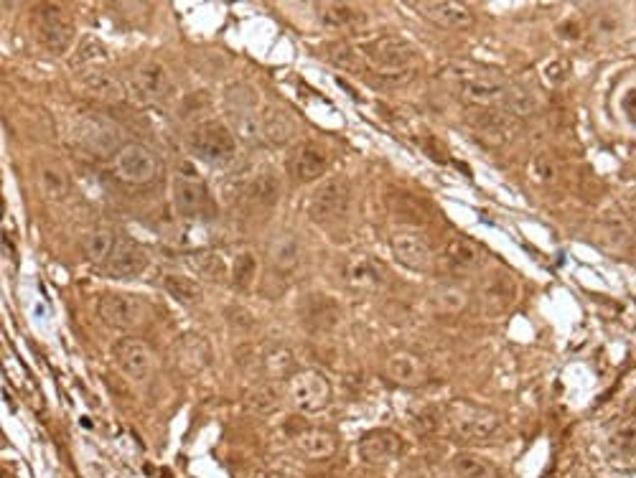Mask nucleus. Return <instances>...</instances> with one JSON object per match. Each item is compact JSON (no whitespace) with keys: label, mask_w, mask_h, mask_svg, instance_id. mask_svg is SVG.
Here are the masks:
<instances>
[{"label":"nucleus","mask_w":636,"mask_h":478,"mask_svg":"<svg viewBox=\"0 0 636 478\" xmlns=\"http://www.w3.org/2000/svg\"><path fill=\"white\" fill-rule=\"evenodd\" d=\"M451 89H456V95L466 102V105L476 107V110H486V107L504 105L512 84L489 67H479V64L456 62L448 64L441 74Z\"/></svg>","instance_id":"obj_1"},{"label":"nucleus","mask_w":636,"mask_h":478,"mask_svg":"<svg viewBox=\"0 0 636 478\" xmlns=\"http://www.w3.org/2000/svg\"><path fill=\"white\" fill-rule=\"evenodd\" d=\"M359 51L364 56V64L372 67L374 74L385 82L405 84L415 77L413 64L418 59V51L402 36H377V39L367 41Z\"/></svg>","instance_id":"obj_2"},{"label":"nucleus","mask_w":636,"mask_h":478,"mask_svg":"<svg viewBox=\"0 0 636 478\" xmlns=\"http://www.w3.org/2000/svg\"><path fill=\"white\" fill-rule=\"evenodd\" d=\"M446 425L464 443H489L502 433V417L484 405L469 400H453L446 407Z\"/></svg>","instance_id":"obj_3"},{"label":"nucleus","mask_w":636,"mask_h":478,"mask_svg":"<svg viewBox=\"0 0 636 478\" xmlns=\"http://www.w3.org/2000/svg\"><path fill=\"white\" fill-rule=\"evenodd\" d=\"M186 145H189L191 156L199 158L201 163H209V166H229L240 153L237 135L217 120L196 125Z\"/></svg>","instance_id":"obj_4"},{"label":"nucleus","mask_w":636,"mask_h":478,"mask_svg":"<svg viewBox=\"0 0 636 478\" xmlns=\"http://www.w3.org/2000/svg\"><path fill=\"white\" fill-rule=\"evenodd\" d=\"M112 176L128 186H146L158 178V158L151 148L140 143H123L120 151L110 158Z\"/></svg>","instance_id":"obj_5"},{"label":"nucleus","mask_w":636,"mask_h":478,"mask_svg":"<svg viewBox=\"0 0 636 478\" xmlns=\"http://www.w3.org/2000/svg\"><path fill=\"white\" fill-rule=\"evenodd\" d=\"M285 395L298 412L313 415L331 402V384L318 369H301V372L291 374Z\"/></svg>","instance_id":"obj_6"},{"label":"nucleus","mask_w":636,"mask_h":478,"mask_svg":"<svg viewBox=\"0 0 636 478\" xmlns=\"http://www.w3.org/2000/svg\"><path fill=\"white\" fill-rule=\"evenodd\" d=\"M349 196H352V189H349V181L344 176L326 178L324 184L318 186L311 194V199H308V219L316 224L336 222V219L344 217L346 206H349Z\"/></svg>","instance_id":"obj_7"},{"label":"nucleus","mask_w":636,"mask_h":478,"mask_svg":"<svg viewBox=\"0 0 636 478\" xmlns=\"http://www.w3.org/2000/svg\"><path fill=\"white\" fill-rule=\"evenodd\" d=\"M97 316L107 326L120 328V331H133V328H138L140 323L146 321L148 311L146 303L140 301L138 295L123 293V290H107L97 301Z\"/></svg>","instance_id":"obj_8"},{"label":"nucleus","mask_w":636,"mask_h":478,"mask_svg":"<svg viewBox=\"0 0 636 478\" xmlns=\"http://www.w3.org/2000/svg\"><path fill=\"white\" fill-rule=\"evenodd\" d=\"M209 204V191L204 178L191 163H181L173 176V206L181 217H199Z\"/></svg>","instance_id":"obj_9"},{"label":"nucleus","mask_w":636,"mask_h":478,"mask_svg":"<svg viewBox=\"0 0 636 478\" xmlns=\"http://www.w3.org/2000/svg\"><path fill=\"white\" fill-rule=\"evenodd\" d=\"M36 34H39L41 44L51 54H64L74 39L72 16L64 11V6H56V3L39 6V11H36Z\"/></svg>","instance_id":"obj_10"},{"label":"nucleus","mask_w":636,"mask_h":478,"mask_svg":"<svg viewBox=\"0 0 636 478\" xmlns=\"http://www.w3.org/2000/svg\"><path fill=\"white\" fill-rule=\"evenodd\" d=\"M112 362L133 382H146L156 372V354H153V349L140 339H133V336H125V339L112 344Z\"/></svg>","instance_id":"obj_11"},{"label":"nucleus","mask_w":636,"mask_h":478,"mask_svg":"<svg viewBox=\"0 0 636 478\" xmlns=\"http://www.w3.org/2000/svg\"><path fill=\"white\" fill-rule=\"evenodd\" d=\"M390 247L395 260L408 270L415 273H430L433 265H436V255H433V247H430L428 239L423 237L415 229H402L390 237Z\"/></svg>","instance_id":"obj_12"},{"label":"nucleus","mask_w":636,"mask_h":478,"mask_svg":"<svg viewBox=\"0 0 636 478\" xmlns=\"http://www.w3.org/2000/svg\"><path fill=\"white\" fill-rule=\"evenodd\" d=\"M148 265H151V255H148L146 247L135 242V239L123 237L118 239V245L112 250L110 260L102 265V270H105L107 278L135 280L146 273Z\"/></svg>","instance_id":"obj_13"},{"label":"nucleus","mask_w":636,"mask_h":478,"mask_svg":"<svg viewBox=\"0 0 636 478\" xmlns=\"http://www.w3.org/2000/svg\"><path fill=\"white\" fill-rule=\"evenodd\" d=\"M331 166V153L329 148H324L321 143H301L293 148V153L288 156V173H291L293 181L298 184H311L329 173Z\"/></svg>","instance_id":"obj_14"},{"label":"nucleus","mask_w":636,"mask_h":478,"mask_svg":"<svg viewBox=\"0 0 636 478\" xmlns=\"http://www.w3.org/2000/svg\"><path fill=\"white\" fill-rule=\"evenodd\" d=\"M77 138L82 148H87L95 156H115L120 151V133L112 123H107L105 117L84 115L77 123Z\"/></svg>","instance_id":"obj_15"},{"label":"nucleus","mask_w":636,"mask_h":478,"mask_svg":"<svg viewBox=\"0 0 636 478\" xmlns=\"http://www.w3.org/2000/svg\"><path fill=\"white\" fill-rule=\"evenodd\" d=\"M298 117L280 105H268L257 115V135L265 143L288 145L298 135Z\"/></svg>","instance_id":"obj_16"},{"label":"nucleus","mask_w":636,"mask_h":478,"mask_svg":"<svg viewBox=\"0 0 636 478\" xmlns=\"http://www.w3.org/2000/svg\"><path fill=\"white\" fill-rule=\"evenodd\" d=\"M341 278H344V283L352 290L374 293V290L385 283L387 273L380 260H374L369 255H354L341 265Z\"/></svg>","instance_id":"obj_17"},{"label":"nucleus","mask_w":636,"mask_h":478,"mask_svg":"<svg viewBox=\"0 0 636 478\" xmlns=\"http://www.w3.org/2000/svg\"><path fill=\"white\" fill-rule=\"evenodd\" d=\"M443 260L453 273H476L486 260V252L479 242L464 234H448L443 239Z\"/></svg>","instance_id":"obj_18"},{"label":"nucleus","mask_w":636,"mask_h":478,"mask_svg":"<svg viewBox=\"0 0 636 478\" xmlns=\"http://www.w3.org/2000/svg\"><path fill=\"white\" fill-rule=\"evenodd\" d=\"M357 453L364 463H372V466H382V463H390L395 458H400L402 453V438L395 430H369L359 438Z\"/></svg>","instance_id":"obj_19"},{"label":"nucleus","mask_w":636,"mask_h":478,"mask_svg":"<svg viewBox=\"0 0 636 478\" xmlns=\"http://www.w3.org/2000/svg\"><path fill=\"white\" fill-rule=\"evenodd\" d=\"M385 377L397 387H420V384L428 382L430 369L413 351H395V354L387 356Z\"/></svg>","instance_id":"obj_20"},{"label":"nucleus","mask_w":636,"mask_h":478,"mask_svg":"<svg viewBox=\"0 0 636 478\" xmlns=\"http://www.w3.org/2000/svg\"><path fill=\"white\" fill-rule=\"evenodd\" d=\"M133 87L143 100H163L171 92V74H168L166 64H161L158 59H148L140 64L133 72Z\"/></svg>","instance_id":"obj_21"},{"label":"nucleus","mask_w":636,"mask_h":478,"mask_svg":"<svg viewBox=\"0 0 636 478\" xmlns=\"http://www.w3.org/2000/svg\"><path fill=\"white\" fill-rule=\"evenodd\" d=\"M212 362V346L201 334H181L173 344V364L184 374H194Z\"/></svg>","instance_id":"obj_22"},{"label":"nucleus","mask_w":636,"mask_h":478,"mask_svg":"<svg viewBox=\"0 0 636 478\" xmlns=\"http://www.w3.org/2000/svg\"><path fill=\"white\" fill-rule=\"evenodd\" d=\"M420 13H423L428 21L438 23V26L448 28V31H466V28L474 23V13L469 11V6L458 3V0H436V3H415Z\"/></svg>","instance_id":"obj_23"},{"label":"nucleus","mask_w":636,"mask_h":478,"mask_svg":"<svg viewBox=\"0 0 636 478\" xmlns=\"http://www.w3.org/2000/svg\"><path fill=\"white\" fill-rule=\"evenodd\" d=\"M79 84H82V89L87 95L95 97V100L100 102H107V105L123 102L125 97V89L123 84L118 82V77L100 67H84L82 72H79Z\"/></svg>","instance_id":"obj_24"},{"label":"nucleus","mask_w":636,"mask_h":478,"mask_svg":"<svg viewBox=\"0 0 636 478\" xmlns=\"http://www.w3.org/2000/svg\"><path fill=\"white\" fill-rule=\"evenodd\" d=\"M316 18L326 31H357L367 23V16L349 3H318Z\"/></svg>","instance_id":"obj_25"},{"label":"nucleus","mask_w":636,"mask_h":478,"mask_svg":"<svg viewBox=\"0 0 636 478\" xmlns=\"http://www.w3.org/2000/svg\"><path fill=\"white\" fill-rule=\"evenodd\" d=\"M296 448L311 461H326L339 448V438L326 428H308L296 435Z\"/></svg>","instance_id":"obj_26"},{"label":"nucleus","mask_w":636,"mask_h":478,"mask_svg":"<svg viewBox=\"0 0 636 478\" xmlns=\"http://www.w3.org/2000/svg\"><path fill=\"white\" fill-rule=\"evenodd\" d=\"M36 186L46 201H62L67 199L72 184H69V173L59 163L44 161L36 168Z\"/></svg>","instance_id":"obj_27"},{"label":"nucleus","mask_w":636,"mask_h":478,"mask_svg":"<svg viewBox=\"0 0 636 478\" xmlns=\"http://www.w3.org/2000/svg\"><path fill=\"white\" fill-rule=\"evenodd\" d=\"M280 176L273 171V168H265L257 176L250 178V184L245 186V199L255 206H263V209H270V206L278 204L280 199Z\"/></svg>","instance_id":"obj_28"},{"label":"nucleus","mask_w":636,"mask_h":478,"mask_svg":"<svg viewBox=\"0 0 636 478\" xmlns=\"http://www.w3.org/2000/svg\"><path fill=\"white\" fill-rule=\"evenodd\" d=\"M161 288L166 290L171 301L181 303V306H199L204 301V288L191 275L166 273L161 278Z\"/></svg>","instance_id":"obj_29"},{"label":"nucleus","mask_w":636,"mask_h":478,"mask_svg":"<svg viewBox=\"0 0 636 478\" xmlns=\"http://www.w3.org/2000/svg\"><path fill=\"white\" fill-rule=\"evenodd\" d=\"M609 453L614 461L636 466V417H626L609 435Z\"/></svg>","instance_id":"obj_30"},{"label":"nucleus","mask_w":636,"mask_h":478,"mask_svg":"<svg viewBox=\"0 0 636 478\" xmlns=\"http://www.w3.org/2000/svg\"><path fill=\"white\" fill-rule=\"evenodd\" d=\"M115 245H118V237H115L110 229H95V232H90L87 239H84V255H87V260H90L92 265L102 267L110 260Z\"/></svg>","instance_id":"obj_31"},{"label":"nucleus","mask_w":636,"mask_h":478,"mask_svg":"<svg viewBox=\"0 0 636 478\" xmlns=\"http://www.w3.org/2000/svg\"><path fill=\"white\" fill-rule=\"evenodd\" d=\"M466 303H469L466 290L453 283L441 285V288H436L433 295H430V306L436 308L438 313H461L466 308Z\"/></svg>","instance_id":"obj_32"},{"label":"nucleus","mask_w":636,"mask_h":478,"mask_svg":"<svg viewBox=\"0 0 636 478\" xmlns=\"http://www.w3.org/2000/svg\"><path fill=\"white\" fill-rule=\"evenodd\" d=\"M451 471L456 478H494V468L476 453H456L451 458Z\"/></svg>","instance_id":"obj_33"},{"label":"nucleus","mask_w":636,"mask_h":478,"mask_svg":"<svg viewBox=\"0 0 636 478\" xmlns=\"http://www.w3.org/2000/svg\"><path fill=\"white\" fill-rule=\"evenodd\" d=\"M481 295H484L486 306L499 311V308H504L514 298V285L509 283L507 275H491V278H486Z\"/></svg>","instance_id":"obj_34"},{"label":"nucleus","mask_w":636,"mask_h":478,"mask_svg":"<svg viewBox=\"0 0 636 478\" xmlns=\"http://www.w3.org/2000/svg\"><path fill=\"white\" fill-rule=\"evenodd\" d=\"M504 107H507L509 115L514 117H532L540 112V100L532 95L530 89L512 84V87H509L507 100H504Z\"/></svg>","instance_id":"obj_35"},{"label":"nucleus","mask_w":636,"mask_h":478,"mask_svg":"<svg viewBox=\"0 0 636 478\" xmlns=\"http://www.w3.org/2000/svg\"><path fill=\"white\" fill-rule=\"evenodd\" d=\"M255 275H257L255 255H252V252H240V255H235V260H232V265H229V280H232V285L240 290L250 288Z\"/></svg>","instance_id":"obj_36"},{"label":"nucleus","mask_w":636,"mask_h":478,"mask_svg":"<svg viewBox=\"0 0 636 478\" xmlns=\"http://www.w3.org/2000/svg\"><path fill=\"white\" fill-rule=\"evenodd\" d=\"M186 262L194 267L196 273H201L204 278L214 280V283H219V280H224V275H229V270L224 267V262L219 260V255H214V252H196V255H191Z\"/></svg>","instance_id":"obj_37"},{"label":"nucleus","mask_w":636,"mask_h":478,"mask_svg":"<svg viewBox=\"0 0 636 478\" xmlns=\"http://www.w3.org/2000/svg\"><path fill=\"white\" fill-rule=\"evenodd\" d=\"M298 260H301V247H298L296 239H283L273 247V262L280 273H291L296 270Z\"/></svg>","instance_id":"obj_38"},{"label":"nucleus","mask_w":636,"mask_h":478,"mask_svg":"<svg viewBox=\"0 0 636 478\" xmlns=\"http://www.w3.org/2000/svg\"><path fill=\"white\" fill-rule=\"evenodd\" d=\"M329 56H331V62H334L336 67H344V69H349V72H362V69L367 67V64H364L362 51L354 49V46L339 44V46H334V49H331Z\"/></svg>","instance_id":"obj_39"},{"label":"nucleus","mask_w":636,"mask_h":478,"mask_svg":"<svg viewBox=\"0 0 636 478\" xmlns=\"http://www.w3.org/2000/svg\"><path fill=\"white\" fill-rule=\"evenodd\" d=\"M250 407L255 412H260V415H268V412L278 410L280 405V395L278 390H275V384H263V387H257L255 392L250 395Z\"/></svg>","instance_id":"obj_40"},{"label":"nucleus","mask_w":636,"mask_h":478,"mask_svg":"<svg viewBox=\"0 0 636 478\" xmlns=\"http://www.w3.org/2000/svg\"><path fill=\"white\" fill-rule=\"evenodd\" d=\"M570 72H573L570 59H565V56H555V59H550V62L542 67V79H545L550 87H560V84L568 82Z\"/></svg>","instance_id":"obj_41"},{"label":"nucleus","mask_w":636,"mask_h":478,"mask_svg":"<svg viewBox=\"0 0 636 478\" xmlns=\"http://www.w3.org/2000/svg\"><path fill=\"white\" fill-rule=\"evenodd\" d=\"M555 36H558L560 41H565V44H578V41H583V36H586V26H583L581 18L568 16L558 23Z\"/></svg>","instance_id":"obj_42"},{"label":"nucleus","mask_w":636,"mask_h":478,"mask_svg":"<svg viewBox=\"0 0 636 478\" xmlns=\"http://www.w3.org/2000/svg\"><path fill=\"white\" fill-rule=\"evenodd\" d=\"M621 112H624L626 123H629L631 128H636V87L624 92V97H621Z\"/></svg>","instance_id":"obj_43"},{"label":"nucleus","mask_w":636,"mask_h":478,"mask_svg":"<svg viewBox=\"0 0 636 478\" xmlns=\"http://www.w3.org/2000/svg\"><path fill=\"white\" fill-rule=\"evenodd\" d=\"M631 227H634V232H636V206L631 209Z\"/></svg>","instance_id":"obj_44"}]
</instances>
